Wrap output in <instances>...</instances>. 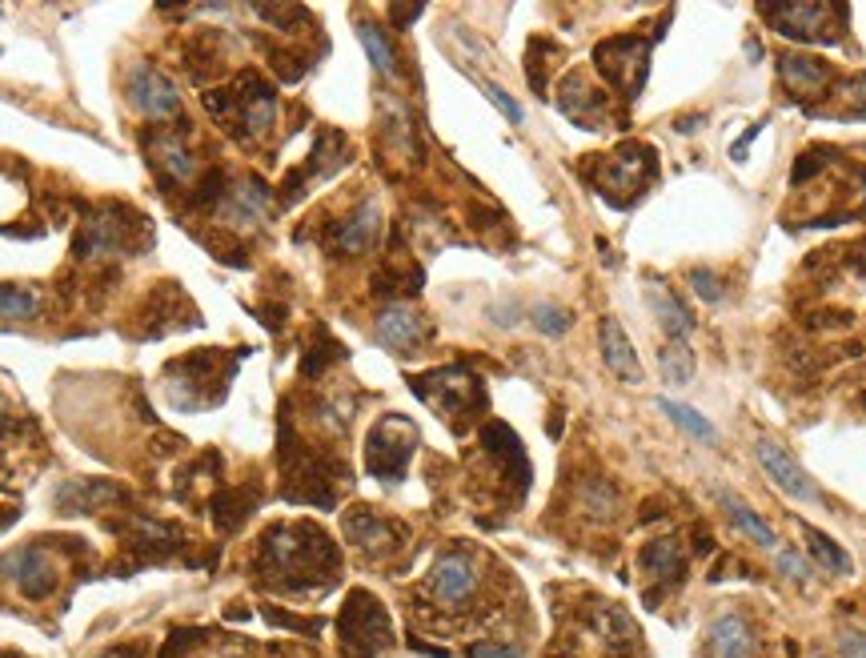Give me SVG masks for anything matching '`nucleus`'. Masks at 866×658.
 <instances>
[{
  "label": "nucleus",
  "mask_w": 866,
  "mask_h": 658,
  "mask_svg": "<svg viewBox=\"0 0 866 658\" xmlns=\"http://www.w3.org/2000/svg\"><path fill=\"white\" fill-rule=\"evenodd\" d=\"M261 575L281 582V587L306 590L317 582H334L337 570V550L326 538V530H317L309 522L297 526H273L266 538H261Z\"/></svg>",
  "instance_id": "obj_1"
},
{
  "label": "nucleus",
  "mask_w": 866,
  "mask_h": 658,
  "mask_svg": "<svg viewBox=\"0 0 866 658\" xmlns=\"http://www.w3.org/2000/svg\"><path fill=\"white\" fill-rule=\"evenodd\" d=\"M598 164L601 169L594 173V186L618 209H630L646 193V181H654V173H658L650 144H623L618 153L601 157Z\"/></svg>",
  "instance_id": "obj_2"
},
{
  "label": "nucleus",
  "mask_w": 866,
  "mask_h": 658,
  "mask_svg": "<svg viewBox=\"0 0 866 658\" xmlns=\"http://www.w3.org/2000/svg\"><path fill=\"white\" fill-rule=\"evenodd\" d=\"M414 393L421 401H429L441 418L454 422V430H461V418H474V410L486 406V393H481V381L474 373H466L461 366H446V370L421 373L414 378Z\"/></svg>",
  "instance_id": "obj_3"
},
{
  "label": "nucleus",
  "mask_w": 866,
  "mask_h": 658,
  "mask_svg": "<svg viewBox=\"0 0 866 658\" xmlns=\"http://www.w3.org/2000/svg\"><path fill=\"white\" fill-rule=\"evenodd\" d=\"M337 630H341V647L354 658H374L378 650H386L394 642V622H389L386 607L369 590H354L346 598Z\"/></svg>",
  "instance_id": "obj_4"
},
{
  "label": "nucleus",
  "mask_w": 866,
  "mask_h": 658,
  "mask_svg": "<svg viewBox=\"0 0 866 658\" xmlns=\"http://www.w3.org/2000/svg\"><path fill=\"white\" fill-rule=\"evenodd\" d=\"M205 104H209V113H217L221 121L229 124H245V137H257V133H269V124L277 117V101H273V89L266 81H257V77H245L241 89H225V93H205Z\"/></svg>",
  "instance_id": "obj_5"
},
{
  "label": "nucleus",
  "mask_w": 866,
  "mask_h": 658,
  "mask_svg": "<svg viewBox=\"0 0 866 658\" xmlns=\"http://www.w3.org/2000/svg\"><path fill=\"white\" fill-rule=\"evenodd\" d=\"M414 446H418V430L409 426V418H401V413L381 418V422L369 430V446H366L369 473L381 478V482H401L409 458H414Z\"/></svg>",
  "instance_id": "obj_6"
},
{
  "label": "nucleus",
  "mask_w": 866,
  "mask_h": 658,
  "mask_svg": "<svg viewBox=\"0 0 866 658\" xmlns=\"http://www.w3.org/2000/svg\"><path fill=\"white\" fill-rule=\"evenodd\" d=\"M766 21L775 24V32L790 37V41H810V44H830L838 41V24L846 17V9L838 4H758Z\"/></svg>",
  "instance_id": "obj_7"
},
{
  "label": "nucleus",
  "mask_w": 866,
  "mask_h": 658,
  "mask_svg": "<svg viewBox=\"0 0 866 658\" xmlns=\"http://www.w3.org/2000/svg\"><path fill=\"white\" fill-rule=\"evenodd\" d=\"M594 61H598V69L606 72V81H610L626 101H634V97L643 93L646 72H650V44H646L643 37H610V41H601L598 49H594Z\"/></svg>",
  "instance_id": "obj_8"
},
{
  "label": "nucleus",
  "mask_w": 866,
  "mask_h": 658,
  "mask_svg": "<svg viewBox=\"0 0 866 658\" xmlns=\"http://www.w3.org/2000/svg\"><path fill=\"white\" fill-rule=\"evenodd\" d=\"M426 590L429 598L446 610H469V602L478 598L481 590V575H478V562L469 550H446L438 555L434 570L426 578Z\"/></svg>",
  "instance_id": "obj_9"
},
{
  "label": "nucleus",
  "mask_w": 866,
  "mask_h": 658,
  "mask_svg": "<svg viewBox=\"0 0 866 658\" xmlns=\"http://www.w3.org/2000/svg\"><path fill=\"white\" fill-rule=\"evenodd\" d=\"M0 575H9V582L21 590L24 598L41 602L57 590V562L49 558V550L41 546H17L0 558Z\"/></svg>",
  "instance_id": "obj_10"
},
{
  "label": "nucleus",
  "mask_w": 866,
  "mask_h": 658,
  "mask_svg": "<svg viewBox=\"0 0 866 658\" xmlns=\"http://www.w3.org/2000/svg\"><path fill=\"white\" fill-rule=\"evenodd\" d=\"M643 578H646V602H663L670 590L683 587L686 578V555L678 538H654L643 546Z\"/></svg>",
  "instance_id": "obj_11"
},
{
  "label": "nucleus",
  "mask_w": 866,
  "mask_h": 658,
  "mask_svg": "<svg viewBox=\"0 0 866 658\" xmlns=\"http://www.w3.org/2000/svg\"><path fill=\"white\" fill-rule=\"evenodd\" d=\"M755 453H758V466L766 470V478H770L783 493H790L795 502H815V506L826 502L823 490H818V482L795 462V458H790V453H786V446L763 438V442L755 446Z\"/></svg>",
  "instance_id": "obj_12"
},
{
  "label": "nucleus",
  "mask_w": 866,
  "mask_h": 658,
  "mask_svg": "<svg viewBox=\"0 0 866 658\" xmlns=\"http://www.w3.org/2000/svg\"><path fill=\"white\" fill-rule=\"evenodd\" d=\"M129 101H133V109H141L145 117H153V121L173 117L177 109H181V93L173 89V81H165L153 64H137V69L129 72Z\"/></svg>",
  "instance_id": "obj_13"
},
{
  "label": "nucleus",
  "mask_w": 866,
  "mask_h": 658,
  "mask_svg": "<svg viewBox=\"0 0 866 658\" xmlns=\"http://www.w3.org/2000/svg\"><path fill=\"white\" fill-rule=\"evenodd\" d=\"M778 61V77H783V89L795 101H806V97H823V89L835 81V69L818 57H806V52H783L775 57Z\"/></svg>",
  "instance_id": "obj_14"
},
{
  "label": "nucleus",
  "mask_w": 866,
  "mask_h": 658,
  "mask_svg": "<svg viewBox=\"0 0 866 658\" xmlns=\"http://www.w3.org/2000/svg\"><path fill=\"white\" fill-rule=\"evenodd\" d=\"M374 333L386 350L394 353H414L426 341V318L409 306H386L374 321Z\"/></svg>",
  "instance_id": "obj_15"
},
{
  "label": "nucleus",
  "mask_w": 866,
  "mask_h": 658,
  "mask_svg": "<svg viewBox=\"0 0 866 658\" xmlns=\"http://www.w3.org/2000/svg\"><path fill=\"white\" fill-rule=\"evenodd\" d=\"M378 229H381V209L378 201H361L357 206V213H349L346 221H337L334 229H329V246L337 249V253H366L374 241H378Z\"/></svg>",
  "instance_id": "obj_16"
},
{
  "label": "nucleus",
  "mask_w": 866,
  "mask_h": 658,
  "mask_svg": "<svg viewBox=\"0 0 866 658\" xmlns=\"http://www.w3.org/2000/svg\"><path fill=\"white\" fill-rule=\"evenodd\" d=\"M598 341H601V361H606V370H610L614 378H623L626 386H638V381H643V361H638V353H634L623 321L601 318Z\"/></svg>",
  "instance_id": "obj_17"
},
{
  "label": "nucleus",
  "mask_w": 866,
  "mask_h": 658,
  "mask_svg": "<svg viewBox=\"0 0 866 658\" xmlns=\"http://www.w3.org/2000/svg\"><path fill=\"white\" fill-rule=\"evenodd\" d=\"M706 642H710V658H758V635L743 615L714 618Z\"/></svg>",
  "instance_id": "obj_18"
},
{
  "label": "nucleus",
  "mask_w": 866,
  "mask_h": 658,
  "mask_svg": "<svg viewBox=\"0 0 866 658\" xmlns=\"http://www.w3.org/2000/svg\"><path fill=\"white\" fill-rule=\"evenodd\" d=\"M346 538L357 546V550H366V555H389L394 546H398V526L378 518L374 510L366 506H357L346 515Z\"/></svg>",
  "instance_id": "obj_19"
},
{
  "label": "nucleus",
  "mask_w": 866,
  "mask_h": 658,
  "mask_svg": "<svg viewBox=\"0 0 866 658\" xmlns=\"http://www.w3.org/2000/svg\"><path fill=\"white\" fill-rule=\"evenodd\" d=\"M121 498V486L112 482H101V478H72L57 490V506H61V515H89V510H101V506L117 502Z\"/></svg>",
  "instance_id": "obj_20"
},
{
  "label": "nucleus",
  "mask_w": 866,
  "mask_h": 658,
  "mask_svg": "<svg viewBox=\"0 0 866 658\" xmlns=\"http://www.w3.org/2000/svg\"><path fill=\"white\" fill-rule=\"evenodd\" d=\"M269 209V189L261 181H241L225 193L221 201V217L229 226H257Z\"/></svg>",
  "instance_id": "obj_21"
},
{
  "label": "nucleus",
  "mask_w": 866,
  "mask_h": 658,
  "mask_svg": "<svg viewBox=\"0 0 866 658\" xmlns=\"http://www.w3.org/2000/svg\"><path fill=\"white\" fill-rule=\"evenodd\" d=\"M646 293H650V309L658 313V321H663V329L670 333V341H686V338H690L694 318H690V309L678 301V293H674V289H666L658 278L646 286Z\"/></svg>",
  "instance_id": "obj_22"
},
{
  "label": "nucleus",
  "mask_w": 866,
  "mask_h": 658,
  "mask_svg": "<svg viewBox=\"0 0 866 658\" xmlns=\"http://www.w3.org/2000/svg\"><path fill=\"white\" fill-rule=\"evenodd\" d=\"M718 506H723V510H726V518H730V522H734V530H738V535H743V538H750V542H755V546H766V550H770V546L778 542L775 530H770V526H766L763 518H758L755 510H750V506H746L743 498H738V493L718 490Z\"/></svg>",
  "instance_id": "obj_23"
},
{
  "label": "nucleus",
  "mask_w": 866,
  "mask_h": 658,
  "mask_svg": "<svg viewBox=\"0 0 866 658\" xmlns=\"http://www.w3.org/2000/svg\"><path fill=\"white\" fill-rule=\"evenodd\" d=\"M153 161H157V169H161L165 181H193V173H197V157L185 149L181 137H157Z\"/></svg>",
  "instance_id": "obj_24"
},
{
  "label": "nucleus",
  "mask_w": 866,
  "mask_h": 658,
  "mask_svg": "<svg viewBox=\"0 0 866 658\" xmlns=\"http://www.w3.org/2000/svg\"><path fill=\"white\" fill-rule=\"evenodd\" d=\"M803 535H806V550H810V558L823 570H830V575H855V562H850V555H846L835 538L823 535L818 526H803Z\"/></svg>",
  "instance_id": "obj_25"
},
{
  "label": "nucleus",
  "mask_w": 866,
  "mask_h": 658,
  "mask_svg": "<svg viewBox=\"0 0 866 658\" xmlns=\"http://www.w3.org/2000/svg\"><path fill=\"white\" fill-rule=\"evenodd\" d=\"M253 506H257V498H253L249 490H225V493H217V498H213V522H217V530L233 535L237 526H241L245 518L253 515Z\"/></svg>",
  "instance_id": "obj_26"
},
{
  "label": "nucleus",
  "mask_w": 866,
  "mask_h": 658,
  "mask_svg": "<svg viewBox=\"0 0 866 658\" xmlns=\"http://www.w3.org/2000/svg\"><path fill=\"white\" fill-rule=\"evenodd\" d=\"M357 37H361L369 61H374V69H378L381 77H398V52H394V44H389V37L378 29V24L361 21L357 24Z\"/></svg>",
  "instance_id": "obj_27"
},
{
  "label": "nucleus",
  "mask_w": 866,
  "mask_h": 658,
  "mask_svg": "<svg viewBox=\"0 0 866 658\" xmlns=\"http://www.w3.org/2000/svg\"><path fill=\"white\" fill-rule=\"evenodd\" d=\"M658 370H663L666 386H686L694 378V350L686 341H666L658 353Z\"/></svg>",
  "instance_id": "obj_28"
},
{
  "label": "nucleus",
  "mask_w": 866,
  "mask_h": 658,
  "mask_svg": "<svg viewBox=\"0 0 866 658\" xmlns=\"http://www.w3.org/2000/svg\"><path fill=\"white\" fill-rule=\"evenodd\" d=\"M658 410L670 418L674 426H683L690 438H698V442H718V430H714L710 422H706L703 413L690 410V406H683V401H670V398H658Z\"/></svg>",
  "instance_id": "obj_29"
},
{
  "label": "nucleus",
  "mask_w": 866,
  "mask_h": 658,
  "mask_svg": "<svg viewBox=\"0 0 866 658\" xmlns=\"http://www.w3.org/2000/svg\"><path fill=\"white\" fill-rule=\"evenodd\" d=\"M37 309H41V298L24 286H0V318H12V321H24V318H37Z\"/></svg>",
  "instance_id": "obj_30"
},
{
  "label": "nucleus",
  "mask_w": 866,
  "mask_h": 658,
  "mask_svg": "<svg viewBox=\"0 0 866 658\" xmlns=\"http://www.w3.org/2000/svg\"><path fill=\"white\" fill-rule=\"evenodd\" d=\"M534 326H538L541 333H550V338H561V333L574 326V318L561 306H546V301H541V306H534Z\"/></svg>",
  "instance_id": "obj_31"
},
{
  "label": "nucleus",
  "mask_w": 866,
  "mask_h": 658,
  "mask_svg": "<svg viewBox=\"0 0 866 658\" xmlns=\"http://www.w3.org/2000/svg\"><path fill=\"white\" fill-rule=\"evenodd\" d=\"M481 93H486L489 101H494V109H498V113L506 117V121H510V124H521V121H526V109H521V104L514 101V97L506 93V89H501V84H494V81H481Z\"/></svg>",
  "instance_id": "obj_32"
},
{
  "label": "nucleus",
  "mask_w": 866,
  "mask_h": 658,
  "mask_svg": "<svg viewBox=\"0 0 866 658\" xmlns=\"http://www.w3.org/2000/svg\"><path fill=\"white\" fill-rule=\"evenodd\" d=\"M466 658H526V650L518 642H498V638H481V642H469Z\"/></svg>",
  "instance_id": "obj_33"
},
{
  "label": "nucleus",
  "mask_w": 866,
  "mask_h": 658,
  "mask_svg": "<svg viewBox=\"0 0 866 658\" xmlns=\"http://www.w3.org/2000/svg\"><path fill=\"white\" fill-rule=\"evenodd\" d=\"M775 570L790 578V582H810V562H806L798 550H778V555H775Z\"/></svg>",
  "instance_id": "obj_34"
},
{
  "label": "nucleus",
  "mask_w": 866,
  "mask_h": 658,
  "mask_svg": "<svg viewBox=\"0 0 866 658\" xmlns=\"http://www.w3.org/2000/svg\"><path fill=\"white\" fill-rule=\"evenodd\" d=\"M690 281H694V293L703 301H723V281H718V273H710V269H694Z\"/></svg>",
  "instance_id": "obj_35"
},
{
  "label": "nucleus",
  "mask_w": 866,
  "mask_h": 658,
  "mask_svg": "<svg viewBox=\"0 0 866 658\" xmlns=\"http://www.w3.org/2000/svg\"><path fill=\"white\" fill-rule=\"evenodd\" d=\"M838 650H843V658H866V635H843Z\"/></svg>",
  "instance_id": "obj_36"
},
{
  "label": "nucleus",
  "mask_w": 866,
  "mask_h": 658,
  "mask_svg": "<svg viewBox=\"0 0 866 658\" xmlns=\"http://www.w3.org/2000/svg\"><path fill=\"white\" fill-rule=\"evenodd\" d=\"M97 658H145V647H112V650H104V655H97Z\"/></svg>",
  "instance_id": "obj_37"
},
{
  "label": "nucleus",
  "mask_w": 866,
  "mask_h": 658,
  "mask_svg": "<svg viewBox=\"0 0 866 658\" xmlns=\"http://www.w3.org/2000/svg\"><path fill=\"white\" fill-rule=\"evenodd\" d=\"M389 17H398L401 24H409L414 17H421V4H414V9H401V4H394V9H389Z\"/></svg>",
  "instance_id": "obj_38"
},
{
  "label": "nucleus",
  "mask_w": 866,
  "mask_h": 658,
  "mask_svg": "<svg viewBox=\"0 0 866 658\" xmlns=\"http://www.w3.org/2000/svg\"><path fill=\"white\" fill-rule=\"evenodd\" d=\"M858 273H866V246H863V258H858Z\"/></svg>",
  "instance_id": "obj_39"
},
{
  "label": "nucleus",
  "mask_w": 866,
  "mask_h": 658,
  "mask_svg": "<svg viewBox=\"0 0 866 658\" xmlns=\"http://www.w3.org/2000/svg\"><path fill=\"white\" fill-rule=\"evenodd\" d=\"M0 658H12V655H4V650H0Z\"/></svg>",
  "instance_id": "obj_40"
},
{
  "label": "nucleus",
  "mask_w": 866,
  "mask_h": 658,
  "mask_svg": "<svg viewBox=\"0 0 866 658\" xmlns=\"http://www.w3.org/2000/svg\"><path fill=\"white\" fill-rule=\"evenodd\" d=\"M815 658H823V655H815Z\"/></svg>",
  "instance_id": "obj_41"
}]
</instances>
